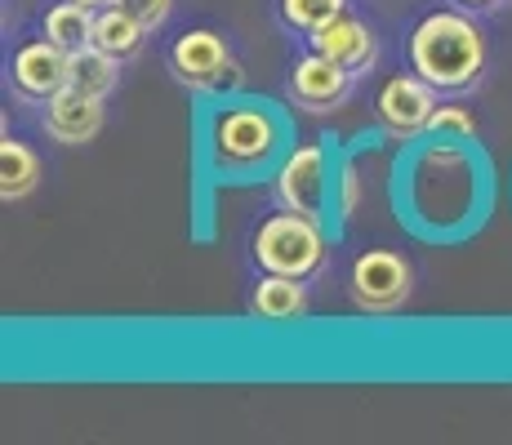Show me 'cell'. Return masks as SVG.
<instances>
[{
  "instance_id": "obj_1",
  "label": "cell",
  "mask_w": 512,
  "mask_h": 445,
  "mask_svg": "<svg viewBox=\"0 0 512 445\" xmlns=\"http://www.w3.org/2000/svg\"><path fill=\"white\" fill-rule=\"evenodd\" d=\"M410 67L437 94H459L486 72V32L464 9H432L410 32Z\"/></svg>"
},
{
  "instance_id": "obj_2",
  "label": "cell",
  "mask_w": 512,
  "mask_h": 445,
  "mask_svg": "<svg viewBox=\"0 0 512 445\" xmlns=\"http://www.w3.org/2000/svg\"><path fill=\"white\" fill-rule=\"evenodd\" d=\"M254 263L263 272H281V276H317L326 267V232H321V219L299 210H281L272 219L259 223L254 232Z\"/></svg>"
},
{
  "instance_id": "obj_3",
  "label": "cell",
  "mask_w": 512,
  "mask_h": 445,
  "mask_svg": "<svg viewBox=\"0 0 512 445\" xmlns=\"http://www.w3.org/2000/svg\"><path fill=\"white\" fill-rule=\"evenodd\" d=\"M281 125L268 107H228L214 121V165L223 174H254L277 156Z\"/></svg>"
},
{
  "instance_id": "obj_4",
  "label": "cell",
  "mask_w": 512,
  "mask_h": 445,
  "mask_svg": "<svg viewBox=\"0 0 512 445\" xmlns=\"http://www.w3.org/2000/svg\"><path fill=\"white\" fill-rule=\"evenodd\" d=\"M415 290V267L397 250H366L357 254L348 276V294L361 312H397Z\"/></svg>"
},
{
  "instance_id": "obj_5",
  "label": "cell",
  "mask_w": 512,
  "mask_h": 445,
  "mask_svg": "<svg viewBox=\"0 0 512 445\" xmlns=\"http://www.w3.org/2000/svg\"><path fill=\"white\" fill-rule=\"evenodd\" d=\"M374 112H379L383 130L392 138H415L432 125V112H437V89H432L423 76H388L374 98Z\"/></svg>"
},
{
  "instance_id": "obj_6",
  "label": "cell",
  "mask_w": 512,
  "mask_h": 445,
  "mask_svg": "<svg viewBox=\"0 0 512 445\" xmlns=\"http://www.w3.org/2000/svg\"><path fill=\"white\" fill-rule=\"evenodd\" d=\"M170 67L183 85L192 89H214L223 81H236V63L228 54V41L219 32H187L170 45Z\"/></svg>"
},
{
  "instance_id": "obj_7",
  "label": "cell",
  "mask_w": 512,
  "mask_h": 445,
  "mask_svg": "<svg viewBox=\"0 0 512 445\" xmlns=\"http://www.w3.org/2000/svg\"><path fill=\"white\" fill-rule=\"evenodd\" d=\"M9 81H14V89L23 98H32V103H49L58 89L72 85V54H67L63 45H54L49 36L45 41H32L14 54Z\"/></svg>"
},
{
  "instance_id": "obj_8",
  "label": "cell",
  "mask_w": 512,
  "mask_h": 445,
  "mask_svg": "<svg viewBox=\"0 0 512 445\" xmlns=\"http://www.w3.org/2000/svg\"><path fill=\"white\" fill-rule=\"evenodd\" d=\"M277 196H281L285 210L312 214V219L326 214L330 183H326V152H321L317 143L294 147L290 152V161H285L281 174H277Z\"/></svg>"
},
{
  "instance_id": "obj_9",
  "label": "cell",
  "mask_w": 512,
  "mask_h": 445,
  "mask_svg": "<svg viewBox=\"0 0 512 445\" xmlns=\"http://www.w3.org/2000/svg\"><path fill=\"white\" fill-rule=\"evenodd\" d=\"M352 94V72L343 63H334L326 54H303L299 63L290 67V98L308 112H334L343 107Z\"/></svg>"
},
{
  "instance_id": "obj_10",
  "label": "cell",
  "mask_w": 512,
  "mask_h": 445,
  "mask_svg": "<svg viewBox=\"0 0 512 445\" xmlns=\"http://www.w3.org/2000/svg\"><path fill=\"white\" fill-rule=\"evenodd\" d=\"M98 130H103V98L98 94H85V89L67 85L45 103V134L54 138V143L81 147V143H90Z\"/></svg>"
},
{
  "instance_id": "obj_11",
  "label": "cell",
  "mask_w": 512,
  "mask_h": 445,
  "mask_svg": "<svg viewBox=\"0 0 512 445\" xmlns=\"http://www.w3.org/2000/svg\"><path fill=\"white\" fill-rule=\"evenodd\" d=\"M312 49L334 58V63H343L352 76H357V72H370L374 58H379V36H374L366 23H357V18L339 14L334 23L312 32Z\"/></svg>"
},
{
  "instance_id": "obj_12",
  "label": "cell",
  "mask_w": 512,
  "mask_h": 445,
  "mask_svg": "<svg viewBox=\"0 0 512 445\" xmlns=\"http://www.w3.org/2000/svg\"><path fill=\"white\" fill-rule=\"evenodd\" d=\"M250 312L263 316V321H299V316H308V285L299 276L281 272L259 276V285L250 294Z\"/></svg>"
},
{
  "instance_id": "obj_13",
  "label": "cell",
  "mask_w": 512,
  "mask_h": 445,
  "mask_svg": "<svg viewBox=\"0 0 512 445\" xmlns=\"http://www.w3.org/2000/svg\"><path fill=\"white\" fill-rule=\"evenodd\" d=\"M143 36H147V27L130 14V9L116 5V0H112V5H103V9H94L90 45L103 49V54H112V58H121V63H125V58H134L143 49Z\"/></svg>"
},
{
  "instance_id": "obj_14",
  "label": "cell",
  "mask_w": 512,
  "mask_h": 445,
  "mask_svg": "<svg viewBox=\"0 0 512 445\" xmlns=\"http://www.w3.org/2000/svg\"><path fill=\"white\" fill-rule=\"evenodd\" d=\"M36 183H41V156L27 143L5 134V143H0V196L5 201H23V196L36 192Z\"/></svg>"
},
{
  "instance_id": "obj_15",
  "label": "cell",
  "mask_w": 512,
  "mask_h": 445,
  "mask_svg": "<svg viewBox=\"0 0 512 445\" xmlns=\"http://www.w3.org/2000/svg\"><path fill=\"white\" fill-rule=\"evenodd\" d=\"M45 36L54 45H63L67 54H76V49H85L94 36V9L76 5V0H63V5H54L45 14Z\"/></svg>"
},
{
  "instance_id": "obj_16",
  "label": "cell",
  "mask_w": 512,
  "mask_h": 445,
  "mask_svg": "<svg viewBox=\"0 0 512 445\" xmlns=\"http://www.w3.org/2000/svg\"><path fill=\"white\" fill-rule=\"evenodd\" d=\"M116 76H121V58L103 54V49H94V45H85L72 54V85L85 89V94L107 98L116 89Z\"/></svg>"
},
{
  "instance_id": "obj_17",
  "label": "cell",
  "mask_w": 512,
  "mask_h": 445,
  "mask_svg": "<svg viewBox=\"0 0 512 445\" xmlns=\"http://www.w3.org/2000/svg\"><path fill=\"white\" fill-rule=\"evenodd\" d=\"M339 14H348V0H281V18L294 32H317Z\"/></svg>"
},
{
  "instance_id": "obj_18",
  "label": "cell",
  "mask_w": 512,
  "mask_h": 445,
  "mask_svg": "<svg viewBox=\"0 0 512 445\" xmlns=\"http://www.w3.org/2000/svg\"><path fill=\"white\" fill-rule=\"evenodd\" d=\"M428 130L472 138V134H477V121H472V116L464 112V107H437V112H432V125H428Z\"/></svg>"
},
{
  "instance_id": "obj_19",
  "label": "cell",
  "mask_w": 512,
  "mask_h": 445,
  "mask_svg": "<svg viewBox=\"0 0 512 445\" xmlns=\"http://www.w3.org/2000/svg\"><path fill=\"white\" fill-rule=\"evenodd\" d=\"M116 5L130 9V14L147 27V32H156V27L170 18V5H174V0H116Z\"/></svg>"
},
{
  "instance_id": "obj_20",
  "label": "cell",
  "mask_w": 512,
  "mask_h": 445,
  "mask_svg": "<svg viewBox=\"0 0 512 445\" xmlns=\"http://www.w3.org/2000/svg\"><path fill=\"white\" fill-rule=\"evenodd\" d=\"M357 196H361V183H357V174H352V165H348V170H343V201H339V210L352 214V210H357Z\"/></svg>"
},
{
  "instance_id": "obj_21",
  "label": "cell",
  "mask_w": 512,
  "mask_h": 445,
  "mask_svg": "<svg viewBox=\"0 0 512 445\" xmlns=\"http://www.w3.org/2000/svg\"><path fill=\"white\" fill-rule=\"evenodd\" d=\"M459 5H464V9H490L495 0H459Z\"/></svg>"
},
{
  "instance_id": "obj_22",
  "label": "cell",
  "mask_w": 512,
  "mask_h": 445,
  "mask_svg": "<svg viewBox=\"0 0 512 445\" xmlns=\"http://www.w3.org/2000/svg\"><path fill=\"white\" fill-rule=\"evenodd\" d=\"M76 5H85V9H103V5H112V0H76Z\"/></svg>"
}]
</instances>
